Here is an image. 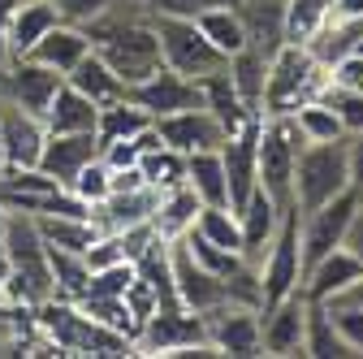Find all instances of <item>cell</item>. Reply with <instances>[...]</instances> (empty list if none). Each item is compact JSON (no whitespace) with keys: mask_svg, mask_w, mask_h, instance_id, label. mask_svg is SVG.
Wrapping results in <instances>:
<instances>
[{"mask_svg":"<svg viewBox=\"0 0 363 359\" xmlns=\"http://www.w3.org/2000/svg\"><path fill=\"white\" fill-rule=\"evenodd\" d=\"M0 251H5V294L13 303L39 307L43 299L57 294L52 268H48V251H43V238L35 230V216L9 208V216L0 221Z\"/></svg>","mask_w":363,"mask_h":359,"instance_id":"1","label":"cell"},{"mask_svg":"<svg viewBox=\"0 0 363 359\" xmlns=\"http://www.w3.org/2000/svg\"><path fill=\"white\" fill-rule=\"evenodd\" d=\"M329 82V70L315 61L303 43H281L268 57V78H264V104L259 113H294L298 104L315 100Z\"/></svg>","mask_w":363,"mask_h":359,"instance_id":"2","label":"cell"},{"mask_svg":"<svg viewBox=\"0 0 363 359\" xmlns=\"http://www.w3.org/2000/svg\"><path fill=\"white\" fill-rule=\"evenodd\" d=\"M350 191V160H346V134L329 143H307L294 160V208L311 212L329 199Z\"/></svg>","mask_w":363,"mask_h":359,"instance_id":"3","label":"cell"},{"mask_svg":"<svg viewBox=\"0 0 363 359\" xmlns=\"http://www.w3.org/2000/svg\"><path fill=\"white\" fill-rule=\"evenodd\" d=\"M298 290H303V251H298V208L290 204L259 260V311L277 307Z\"/></svg>","mask_w":363,"mask_h":359,"instance_id":"4","label":"cell"},{"mask_svg":"<svg viewBox=\"0 0 363 359\" xmlns=\"http://www.w3.org/2000/svg\"><path fill=\"white\" fill-rule=\"evenodd\" d=\"M152 18V31H156V43H160V61L186 78H203L212 70L225 65V57L203 39V31L195 26V18H177V13H147Z\"/></svg>","mask_w":363,"mask_h":359,"instance_id":"5","label":"cell"},{"mask_svg":"<svg viewBox=\"0 0 363 359\" xmlns=\"http://www.w3.org/2000/svg\"><path fill=\"white\" fill-rule=\"evenodd\" d=\"M134 355H216V350L208 346L203 316H195L186 307H164L139 325Z\"/></svg>","mask_w":363,"mask_h":359,"instance_id":"6","label":"cell"},{"mask_svg":"<svg viewBox=\"0 0 363 359\" xmlns=\"http://www.w3.org/2000/svg\"><path fill=\"white\" fill-rule=\"evenodd\" d=\"M359 208V191H342L337 199L320 204V208H311V212H298V251H303V273L320 260L329 255L333 247H342V234L350 226V216Z\"/></svg>","mask_w":363,"mask_h":359,"instance_id":"7","label":"cell"},{"mask_svg":"<svg viewBox=\"0 0 363 359\" xmlns=\"http://www.w3.org/2000/svg\"><path fill=\"white\" fill-rule=\"evenodd\" d=\"M169 268H173V290H177V303L195 311V316H208V311L225 307V303H234L230 286H225L216 273H208V268L186 251V243L173 238L169 243Z\"/></svg>","mask_w":363,"mask_h":359,"instance_id":"8","label":"cell"},{"mask_svg":"<svg viewBox=\"0 0 363 359\" xmlns=\"http://www.w3.org/2000/svg\"><path fill=\"white\" fill-rule=\"evenodd\" d=\"M203 329H208V346L216 355H230V359H255V355H264L259 307H251V303H225V307L208 311Z\"/></svg>","mask_w":363,"mask_h":359,"instance_id":"9","label":"cell"},{"mask_svg":"<svg viewBox=\"0 0 363 359\" xmlns=\"http://www.w3.org/2000/svg\"><path fill=\"white\" fill-rule=\"evenodd\" d=\"M43 139H48V126H43L35 113H26V109L5 100V113H0V173L39 169Z\"/></svg>","mask_w":363,"mask_h":359,"instance_id":"10","label":"cell"},{"mask_svg":"<svg viewBox=\"0 0 363 359\" xmlns=\"http://www.w3.org/2000/svg\"><path fill=\"white\" fill-rule=\"evenodd\" d=\"M152 126H156V134H160V143L173 148V152H182V156H191V152H216L225 139H230V134H225V126H220L203 104L182 109V113H169V117H156Z\"/></svg>","mask_w":363,"mask_h":359,"instance_id":"11","label":"cell"},{"mask_svg":"<svg viewBox=\"0 0 363 359\" xmlns=\"http://www.w3.org/2000/svg\"><path fill=\"white\" fill-rule=\"evenodd\" d=\"M61 82H65V74H57L48 65L22 57V61H9L5 65V87H0V96L43 121V113H48V104H52V96H57Z\"/></svg>","mask_w":363,"mask_h":359,"instance_id":"12","label":"cell"},{"mask_svg":"<svg viewBox=\"0 0 363 359\" xmlns=\"http://www.w3.org/2000/svg\"><path fill=\"white\" fill-rule=\"evenodd\" d=\"M303 333H307V294H290L277 307L259 311V342L264 355L272 359H294L303 355Z\"/></svg>","mask_w":363,"mask_h":359,"instance_id":"13","label":"cell"},{"mask_svg":"<svg viewBox=\"0 0 363 359\" xmlns=\"http://www.w3.org/2000/svg\"><path fill=\"white\" fill-rule=\"evenodd\" d=\"M125 96H130L134 104H143L152 117H169V113H182V109L203 104L199 82L186 78V74H177V70H169V65H160V70H156L152 78H143V82H134Z\"/></svg>","mask_w":363,"mask_h":359,"instance_id":"14","label":"cell"},{"mask_svg":"<svg viewBox=\"0 0 363 359\" xmlns=\"http://www.w3.org/2000/svg\"><path fill=\"white\" fill-rule=\"evenodd\" d=\"M100 156V139L96 130H74V134H48L43 139V156H39V169L52 177L57 187H69L74 173Z\"/></svg>","mask_w":363,"mask_h":359,"instance_id":"15","label":"cell"},{"mask_svg":"<svg viewBox=\"0 0 363 359\" xmlns=\"http://www.w3.org/2000/svg\"><path fill=\"white\" fill-rule=\"evenodd\" d=\"M281 216H286V204H277L268 191H251V199L238 208V226H242V255H247V264H255L259 268V260H264V251H268V243H272V234H277V226H281Z\"/></svg>","mask_w":363,"mask_h":359,"instance_id":"16","label":"cell"},{"mask_svg":"<svg viewBox=\"0 0 363 359\" xmlns=\"http://www.w3.org/2000/svg\"><path fill=\"white\" fill-rule=\"evenodd\" d=\"M363 277V264L346 251V247H333L329 255H320L307 273H303V294L307 299H315V303H329V299H337L346 286H354Z\"/></svg>","mask_w":363,"mask_h":359,"instance_id":"17","label":"cell"},{"mask_svg":"<svg viewBox=\"0 0 363 359\" xmlns=\"http://www.w3.org/2000/svg\"><path fill=\"white\" fill-rule=\"evenodd\" d=\"M57 22H61V13L52 0H18L13 18H9V61H22Z\"/></svg>","mask_w":363,"mask_h":359,"instance_id":"18","label":"cell"},{"mask_svg":"<svg viewBox=\"0 0 363 359\" xmlns=\"http://www.w3.org/2000/svg\"><path fill=\"white\" fill-rule=\"evenodd\" d=\"M86 53H91L86 31H82V26H74V22H57V26L43 35L26 57H30V61H39V65H48V70H57V74H69Z\"/></svg>","mask_w":363,"mask_h":359,"instance_id":"19","label":"cell"},{"mask_svg":"<svg viewBox=\"0 0 363 359\" xmlns=\"http://www.w3.org/2000/svg\"><path fill=\"white\" fill-rule=\"evenodd\" d=\"M199 96H203V109L225 126V134H234L251 117V109L242 104V96H238V87H234V78H230V70H225V65L199 78Z\"/></svg>","mask_w":363,"mask_h":359,"instance_id":"20","label":"cell"},{"mask_svg":"<svg viewBox=\"0 0 363 359\" xmlns=\"http://www.w3.org/2000/svg\"><path fill=\"white\" fill-rule=\"evenodd\" d=\"M96 117H100V104L82 96L78 87L61 82L48 113H43V126H48V134H74V130H96Z\"/></svg>","mask_w":363,"mask_h":359,"instance_id":"21","label":"cell"},{"mask_svg":"<svg viewBox=\"0 0 363 359\" xmlns=\"http://www.w3.org/2000/svg\"><path fill=\"white\" fill-rule=\"evenodd\" d=\"M195 26L203 31V39L212 43L225 61L251 43V39H247V22H242V13L234 9V0H225V5H212V9L195 13Z\"/></svg>","mask_w":363,"mask_h":359,"instance_id":"22","label":"cell"},{"mask_svg":"<svg viewBox=\"0 0 363 359\" xmlns=\"http://www.w3.org/2000/svg\"><path fill=\"white\" fill-rule=\"evenodd\" d=\"M199 208H203L199 195H195L186 182H177V187L160 191V204H156V212H152V230H156L164 243H173V238H182V234L195 226Z\"/></svg>","mask_w":363,"mask_h":359,"instance_id":"23","label":"cell"},{"mask_svg":"<svg viewBox=\"0 0 363 359\" xmlns=\"http://www.w3.org/2000/svg\"><path fill=\"white\" fill-rule=\"evenodd\" d=\"M186 187L199 195L203 208H230V182H225L220 148L216 152H191L186 156Z\"/></svg>","mask_w":363,"mask_h":359,"instance_id":"24","label":"cell"},{"mask_svg":"<svg viewBox=\"0 0 363 359\" xmlns=\"http://www.w3.org/2000/svg\"><path fill=\"white\" fill-rule=\"evenodd\" d=\"M152 121H156V117H152L143 104H134L130 96H121V100L100 104V117H96V139H100V148H104V143H117V139H139V134H143Z\"/></svg>","mask_w":363,"mask_h":359,"instance_id":"25","label":"cell"},{"mask_svg":"<svg viewBox=\"0 0 363 359\" xmlns=\"http://www.w3.org/2000/svg\"><path fill=\"white\" fill-rule=\"evenodd\" d=\"M65 82L69 87H78V92L82 96H91V100H96V104H108V100H121L125 96V82L108 70V61L96 53V48H91L69 74H65Z\"/></svg>","mask_w":363,"mask_h":359,"instance_id":"26","label":"cell"},{"mask_svg":"<svg viewBox=\"0 0 363 359\" xmlns=\"http://www.w3.org/2000/svg\"><path fill=\"white\" fill-rule=\"evenodd\" d=\"M35 230L43 238V247H61V251H86L91 243L100 238V226L91 216H35Z\"/></svg>","mask_w":363,"mask_h":359,"instance_id":"27","label":"cell"},{"mask_svg":"<svg viewBox=\"0 0 363 359\" xmlns=\"http://www.w3.org/2000/svg\"><path fill=\"white\" fill-rule=\"evenodd\" d=\"M225 70H230L242 104L251 113H259V104H264V78H268V53H259L255 43H247L242 53H234L230 61H225Z\"/></svg>","mask_w":363,"mask_h":359,"instance_id":"28","label":"cell"},{"mask_svg":"<svg viewBox=\"0 0 363 359\" xmlns=\"http://www.w3.org/2000/svg\"><path fill=\"white\" fill-rule=\"evenodd\" d=\"M303 355H311V359H346V355H354V350L342 342V333L333 329L329 307H325V303H315V299H307V333H303Z\"/></svg>","mask_w":363,"mask_h":359,"instance_id":"29","label":"cell"},{"mask_svg":"<svg viewBox=\"0 0 363 359\" xmlns=\"http://www.w3.org/2000/svg\"><path fill=\"white\" fill-rule=\"evenodd\" d=\"M139 173H143V182L156 187V191H169L177 182H186V156L164 148V143H152L139 152Z\"/></svg>","mask_w":363,"mask_h":359,"instance_id":"30","label":"cell"},{"mask_svg":"<svg viewBox=\"0 0 363 359\" xmlns=\"http://www.w3.org/2000/svg\"><path fill=\"white\" fill-rule=\"evenodd\" d=\"M48 251V268H52V282H57V299H82L86 282H91V268L78 251H61V247H43Z\"/></svg>","mask_w":363,"mask_h":359,"instance_id":"31","label":"cell"},{"mask_svg":"<svg viewBox=\"0 0 363 359\" xmlns=\"http://www.w3.org/2000/svg\"><path fill=\"white\" fill-rule=\"evenodd\" d=\"M191 230L199 238L225 247V251H242V226H238V212L234 208H199Z\"/></svg>","mask_w":363,"mask_h":359,"instance_id":"32","label":"cell"},{"mask_svg":"<svg viewBox=\"0 0 363 359\" xmlns=\"http://www.w3.org/2000/svg\"><path fill=\"white\" fill-rule=\"evenodd\" d=\"M294 126L303 130V139L307 143H329V139H342V121H337V113L329 109V104H320V100H307V104H298L294 113Z\"/></svg>","mask_w":363,"mask_h":359,"instance_id":"33","label":"cell"},{"mask_svg":"<svg viewBox=\"0 0 363 359\" xmlns=\"http://www.w3.org/2000/svg\"><path fill=\"white\" fill-rule=\"evenodd\" d=\"M333 0H286V43H307L325 26Z\"/></svg>","mask_w":363,"mask_h":359,"instance_id":"34","label":"cell"},{"mask_svg":"<svg viewBox=\"0 0 363 359\" xmlns=\"http://www.w3.org/2000/svg\"><path fill=\"white\" fill-rule=\"evenodd\" d=\"M320 104H329L333 113H337V121H342V130L346 134H359L363 130V92H354V87H342V82H325V92L315 96Z\"/></svg>","mask_w":363,"mask_h":359,"instance_id":"35","label":"cell"},{"mask_svg":"<svg viewBox=\"0 0 363 359\" xmlns=\"http://www.w3.org/2000/svg\"><path fill=\"white\" fill-rule=\"evenodd\" d=\"M65 191H69V195H78L86 208H96V204H100V199H108V191H113V169H108L100 156H96V160H86V165L74 173V182H69Z\"/></svg>","mask_w":363,"mask_h":359,"instance_id":"36","label":"cell"},{"mask_svg":"<svg viewBox=\"0 0 363 359\" xmlns=\"http://www.w3.org/2000/svg\"><path fill=\"white\" fill-rule=\"evenodd\" d=\"M325 307H329V321L342 333V342L354 355H363V307H354V303H325Z\"/></svg>","mask_w":363,"mask_h":359,"instance_id":"37","label":"cell"},{"mask_svg":"<svg viewBox=\"0 0 363 359\" xmlns=\"http://www.w3.org/2000/svg\"><path fill=\"white\" fill-rule=\"evenodd\" d=\"M61 22H74V26H86V22H96L104 9H113L117 0H52Z\"/></svg>","mask_w":363,"mask_h":359,"instance_id":"38","label":"cell"},{"mask_svg":"<svg viewBox=\"0 0 363 359\" xmlns=\"http://www.w3.org/2000/svg\"><path fill=\"white\" fill-rule=\"evenodd\" d=\"M139 152H143L139 139H117V143H104L100 148V160L117 173V169H134V165H139Z\"/></svg>","mask_w":363,"mask_h":359,"instance_id":"39","label":"cell"},{"mask_svg":"<svg viewBox=\"0 0 363 359\" xmlns=\"http://www.w3.org/2000/svg\"><path fill=\"white\" fill-rule=\"evenodd\" d=\"M147 13H177V18H195L212 5H225V0H139Z\"/></svg>","mask_w":363,"mask_h":359,"instance_id":"40","label":"cell"},{"mask_svg":"<svg viewBox=\"0 0 363 359\" xmlns=\"http://www.w3.org/2000/svg\"><path fill=\"white\" fill-rule=\"evenodd\" d=\"M346 160H350V187L363 191V130L346 134Z\"/></svg>","mask_w":363,"mask_h":359,"instance_id":"41","label":"cell"},{"mask_svg":"<svg viewBox=\"0 0 363 359\" xmlns=\"http://www.w3.org/2000/svg\"><path fill=\"white\" fill-rule=\"evenodd\" d=\"M342 247L363 264V204H359L354 216H350V226H346V234H342Z\"/></svg>","mask_w":363,"mask_h":359,"instance_id":"42","label":"cell"},{"mask_svg":"<svg viewBox=\"0 0 363 359\" xmlns=\"http://www.w3.org/2000/svg\"><path fill=\"white\" fill-rule=\"evenodd\" d=\"M18 0H0V61L9 65V18H13Z\"/></svg>","mask_w":363,"mask_h":359,"instance_id":"43","label":"cell"},{"mask_svg":"<svg viewBox=\"0 0 363 359\" xmlns=\"http://www.w3.org/2000/svg\"><path fill=\"white\" fill-rule=\"evenodd\" d=\"M329 18H346V22H363V0H333Z\"/></svg>","mask_w":363,"mask_h":359,"instance_id":"44","label":"cell"},{"mask_svg":"<svg viewBox=\"0 0 363 359\" xmlns=\"http://www.w3.org/2000/svg\"><path fill=\"white\" fill-rule=\"evenodd\" d=\"M329 303H354V307H363V277L354 282V286H346L337 299H329Z\"/></svg>","mask_w":363,"mask_h":359,"instance_id":"45","label":"cell"},{"mask_svg":"<svg viewBox=\"0 0 363 359\" xmlns=\"http://www.w3.org/2000/svg\"><path fill=\"white\" fill-rule=\"evenodd\" d=\"M350 53H354V57H363V35L354 39V48H350Z\"/></svg>","mask_w":363,"mask_h":359,"instance_id":"46","label":"cell"},{"mask_svg":"<svg viewBox=\"0 0 363 359\" xmlns=\"http://www.w3.org/2000/svg\"><path fill=\"white\" fill-rule=\"evenodd\" d=\"M0 87H5V61H0Z\"/></svg>","mask_w":363,"mask_h":359,"instance_id":"47","label":"cell"},{"mask_svg":"<svg viewBox=\"0 0 363 359\" xmlns=\"http://www.w3.org/2000/svg\"><path fill=\"white\" fill-rule=\"evenodd\" d=\"M0 113H5V96H0Z\"/></svg>","mask_w":363,"mask_h":359,"instance_id":"48","label":"cell"},{"mask_svg":"<svg viewBox=\"0 0 363 359\" xmlns=\"http://www.w3.org/2000/svg\"><path fill=\"white\" fill-rule=\"evenodd\" d=\"M359 204H363V191H359Z\"/></svg>","mask_w":363,"mask_h":359,"instance_id":"49","label":"cell"}]
</instances>
